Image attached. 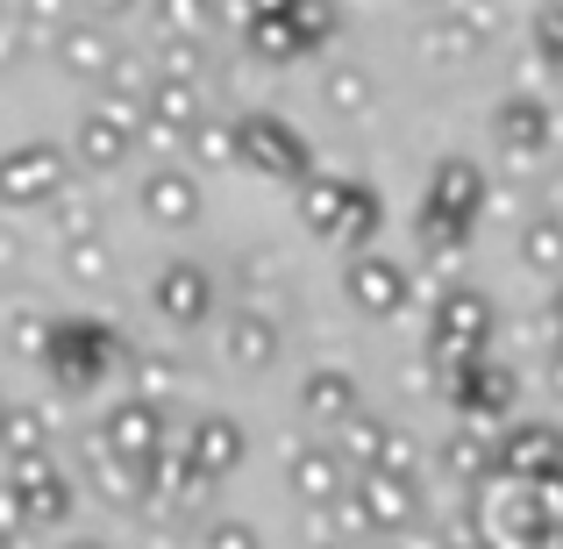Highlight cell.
Segmentation results:
<instances>
[{"instance_id": "obj_25", "label": "cell", "mask_w": 563, "mask_h": 549, "mask_svg": "<svg viewBox=\"0 0 563 549\" xmlns=\"http://www.w3.org/2000/svg\"><path fill=\"white\" fill-rule=\"evenodd\" d=\"M86 471H93V493H100V499H114V507H136V514H151V479H143V464L114 457L100 436H93V450H86Z\"/></svg>"}, {"instance_id": "obj_7", "label": "cell", "mask_w": 563, "mask_h": 549, "mask_svg": "<svg viewBox=\"0 0 563 549\" xmlns=\"http://www.w3.org/2000/svg\"><path fill=\"white\" fill-rule=\"evenodd\" d=\"M471 536H478V549H550V542H563V536H550V528L536 521L528 485H514L507 471L471 499Z\"/></svg>"}, {"instance_id": "obj_24", "label": "cell", "mask_w": 563, "mask_h": 549, "mask_svg": "<svg viewBox=\"0 0 563 549\" xmlns=\"http://www.w3.org/2000/svg\"><path fill=\"white\" fill-rule=\"evenodd\" d=\"M143 479H151V514L172 507V514H200V521H207V499H214V485H207L200 471L179 457V436H172V450L157 457V464H143Z\"/></svg>"}, {"instance_id": "obj_6", "label": "cell", "mask_w": 563, "mask_h": 549, "mask_svg": "<svg viewBox=\"0 0 563 549\" xmlns=\"http://www.w3.org/2000/svg\"><path fill=\"white\" fill-rule=\"evenodd\" d=\"M235 151H243V172H257V179H286V186L314 179L307 136L286 122V114H272V108H243L235 114Z\"/></svg>"}, {"instance_id": "obj_13", "label": "cell", "mask_w": 563, "mask_h": 549, "mask_svg": "<svg viewBox=\"0 0 563 549\" xmlns=\"http://www.w3.org/2000/svg\"><path fill=\"white\" fill-rule=\"evenodd\" d=\"M100 442H108L114 457H129V464H157V457L172 450V421H165V407L122 393L108 414H100Z\"/></svg>"}, {"instance_id": "obj_8", "label": "cell", "mask_w": 563, "mask_h": 549, "mask_svg": "<svg viewBox=\"0 0 563 549\" xmlns=\"http://www.w3.org/2000/svg\"><path fill=\"white\" fill-rule=\"evenodd\" d=\"M493 207V186L471 157H435L428 172V193H421V229H450V235H471L478 215Z\"/></svg>"}, {"instance_id": "obj_10", "label": "cell", "mask_w": 563, "mask_h": 549, "mask_svg": "<svg viewBox=\"0 0 563 549\" xmlns=\"http://www.w3.org/2000/svg\"><path fill=\"white\" fill-rule=\"evenodd\" d=\"M65 186H71V157L57 143L29 136L14 151H0V207H57Z\"/></svg>"}, {"instance_id": "obj_31", "label": "cell", "mask_w": 563, "mask_h": 549, "mask_svg": "<svg viewBox=\"0 0 563 549\" xmlns=\"http://www.w3.org/2000/svg\"><path fill=\"white\" fill-rule=\"evenodd\" d=\"M514 250H521L528 272L563 278V215H556V207H550V215H528V221H521V235H514Z\"/></svg>"}, {"instance_id": "obj_18", "label": "cell", "mask_w": 563, "mask_h": 549, "mask_svg": "<svg viewBox=\"0 0 563 549\" xmlns=\"http://www.w3.org/2000/svg\"><path fill=\"white\" fill-rule=\"evenodd\" d=\"M499 471H507L514 485L556 479V471H563V428L556 421H514V428H499Z\"/></svg>"}, {"instance_id": "obj_30", "label": "cell", "mask_w": 563, "mask_h": 549, "mask_svg": "<svg viewBox=\"0 0 563 549\" xmlns=\"http://www.w3.org/2000/svg\"><path fill=\"white\" fill-rule=\"evenodd\" d=\"M229 165H243V151H235V114H207L186 136V172L200 179V172H229Z\"/></svg>"}, {"instance_id": "obj_45", "label": "cell", "mask_w": 563, "mask_h": 549, "mask_svg": "<svg viewBox=\"0 0 563 549\" xmlns=\"http://www.w3.org/2000/svg\"><path fill=\"white\" fill-rule=\"evenodd\" d=\"M65 549H114V542H100V536H65Z\"/></svg>"}, {"instance_id": "obj_37", "label": "cell", "mask_w": 563, "mask_h": 549, "mask_svg": "<svg viewBox=\"0 0 563 549\" xmlns=\"http://www.w3.org/2000/svg\"><path fill=\"white\" fill-rule=\"evenodd\" d=\"M192 549H264V542H257V528L235 521V514H207V521L192 528Z\"/></svg>"}, {"instance_id": "obj_47", "label": "cell", "mask_w": 563, "mask_h": 549, "mask_svg": "<svg viewBox=\"0 0 563 549\" xmlns=\"http://www.w3.org/2000/svg\"><path fill=\"white\" fill-rule=\"evenodd\" d=\"M550 549H563V542H550Z\"/></svg>"}, {"instance_id": "obj_39", "label": "cell", "mask_w": 563, "mask_h": 549, "mask_svg": "<svg viewBox=\"0 0 563 549\" xmlns=\"http://www.w3.org/2000/svg\"><path fill=\"white\" fill-rule=\"evenodd\" d=\"M151 22H157V36H200L207 14H200V8H157Z\"/></svg>"}, {"instance_id": "obj_20", "label": "cell", "mask_w": 563, "mask_h": 549, "mask_svg": "<svg viewBox=\"0 0 563 549\" xmlns=\"http://www.w3.org/2000/svg\"><path fill=\"white\" fill-rule=\"evenodd\" d=\"M278 350H286V329H278L272 307H229V321H221V364L272 371Z\"/></svg>"}, {"instance_id": "obj_43", "label": "cell", "mask_w": 563, "mask_h": 549, "mask_svg": "<svg viewBox=\"0 0 563 549\" xmlns=\"http://www.w3.org/2000/svg\"><path fill=\"white\" fill-rule=\"evenodd\" d=\"M14 264H22V235L0 229V272H14Z\"/></svg>"}, {"instance_id": "obj_42", "label": "cell", "mask_w": 563, "mask_h": 549, "mask_svg": "<svg viewBox=\"0 0 563 549\" xmlns=\"http://www.w3.org/2000/svg\"><path fill=\"white\" fill-rule=\"evenodd\" d=\"M542 321H550V343H563V278L550 286V307H542Z\"/></svg>"}, {"instance_id": "obj_40", "label": "cell", "mask_w": 563, "mask_h": 549, "mask_svg": "<svg viewBox=\"0 0 563 549\" xmlns=\"http://www.w3.org/2000/svg\"><path fill=\"white\" fill-rule=\"evenodd\" d=\"M536 36H542V57H556V65H563V8H542L536 14Z\"/></svg>"}, {"instance_id": "obj_32", "label": "cell", "mask_w": 563, "mask_h": 549, "mask_svg": "<svg viewBox=\"0 0 563 549\" xmlns=\"http://www.w3.org/2000/svg\"><path fill=\"white\" fill-rule=\"evenodd\" d=\"M51 221H57V235H65V243H86V235H100V193H93V186H79V179H71L65 193H57V207H51Z\"/></svg>"}, {"instance_id": "obj_38", "label": "cell", "mask_w": 563, "mask_h": 549, "mask_svg": "<svg viewBox=\"0 0 563 549\" xmlns=\"http://www.w3.org/2000/svg\"><path fill=\"white\" fill-rule=\"evenodd\" d=\"M528 507H536V521L550 528V536H563V471H556V479H536V485H528Z\"/></svg>"}, {"instance_id": "obj_41", "label": "cell", "mask_w": 563, "mask_h": 549, "mask_svg": "<svg viewBox=\"0 0 563 549\" xmlns=\"http://www.w3.org/2000/svg\"><path fill=\"white\" fill-rule=\"evenodd\" d=\"M22 507H14V499H8V485H0V549H14V542H22Z\"/></svg>"}, {"instance_id": "obj_21", "label": "cell", "mask_w": 563, "mask_h": 549, "mask_svg": "<svg viewBox=\"0 0 563 549\" xmlns=\"http://www.w3.org/2000/svg\"><path fill=\"white\" fill-rule=\"evenodd\" d=\"M136 207H143L151 229H192L200 221V179L186 165H157V172H143Z\"/></svg>"}, {"instance_id": "obj_29", "label": "cell", "mask_w": 563, "mask_h": 549, "mask_svg": "<svg viewBox=\"0 0 563 549\" xmlns=\"http://www.w3.org/2000/svg\"><path fill=\"white\" fill-rule=\"evenodd\" d=\"M29 457H51V414L36 399H8V421H0V464H29Z\"/></svg>"}, {"instance_id": "obj_1", "label": "cell", "mask_w": 563, "mask_h": 549, "mask_svg": "<svg viewBox=\"0 0 563 549\" xmlns=\"http://www.w3.org/2000/svg\"><path fill=\"white\" fill-rule=\"evenodd\" d=\"M229 29L243 36L250 57H264V65H292V57H314L321 43L335 36V8H314V0H286V8H235Z\"/></svg>"}, {"instance_id": "obj_44", "label": "cell", "mask_w": 563, "mask_h": 549, "mask_svg": "<svg viewBox=\"0 0 563 549\" xmlns=\"http://www.w3.org/2000/svg\"><path fill=\"white\" fill-rule=\"evenodd\" d=\"M550 393L563 399V343H550Z\"/></svg>"}, {"instance_id": "obj_16", "label": "cell", "mask_w": 563, "mask_h": 549, "mask_svg": "<svg viewBox=\"0 0 563 549\" xmlns=\"http://www.w3.org/2000/svg\"><path fill=\"white\" fill-rule=\"evenodd\" d=\"M151 307L172 321V329H200V321H214V272L207 264H165V272L151 278Z\"/></svg>"}, {"instance_id": "obj_27", "label": "cell", "mask_w": 563, "mask_h": 549, "mask_svg": "<svg viewBox=\"0 0 563 549\" xmlns=\"http://www.w3.org/2000/svg\"><path fill=\"white\" fill-rule=\"evenodd\" d=\"M321 108H329V114H343V122H364V114L378 108L372 72H364L357 57H335V65L321 72Z\"/></svg>"}, {"instance_id": "obj_26", "label": "cell", "mask_w": 563, "mask_h": 549, "mask_svg": "<svg viewBox=\"0 0 563 549\" xmlns=\"http://www.w3.org/2000/svg\"><path fill=\"white\" fill-rule=\"evenodd\" d=\"M114 57H122V51H114V36L100 22H71L65 36H57V65H65L71 79H100V86H108Z\"/></svg>"}, {"instance_id": "obj_33", "label": "cell", "mask_w": 563, "mask_h": 549, "mask_svg": "<svg viewBox=\"0 0 563 549\" xmlns=\"http://www.w3.org/2000/svg\"><path fill=\"white\" fill-rule=\"evenodd\" d=\"M421 464H428V442L413 436V428H393L372 471H378V479H399V485H421Z\"/></svg>"}, {"instance_id": "obj_3", "label": "cell", "mask_w": 563, "mask_h": 549, "mask_svg": "<svg viewBox=\"0 0 563 549\" xmlns=\"http://www.w3.org/2000/svg\"><path fill=\"white\" fill-rule=\"evenodd\" d=\"M129 336H114L108 321H93V315H57V336H51V350H43V371L57 378V393H71V399H86V393H100V378H108L114 364H129Z\"/></svg>"}, {"instance_id": "obj_12", "label": "cell", "mask_w": 563, "mask_h": 549, "mask_svg": "<svg viewBox=\"0 0 563 549\" xmlns=\"http://www.w3.org/2000/svg\"><path fill=\"white\" fill-rule=\"evenodd\" d=\"M493 143L514 157V165H542L556 143V108L542 94H507L493 108Z\"/></svg>"}, {"instance_id": "obj_15", "label": "cell", "mask_w": 563, "mask_h": 549, "mask_svg": "<svg viewBox=\"0 0 563 549\" xmlns=\"http://www.w3.org/2000/svg\"><path fill=\"white\" fill-rule=\"evenodd\" d=\"M243 450H250V436H243V421H229V414H192V421L179 428V457L200 471L207 485L229 479V471L243 464Z\"/></svg>"}, {"instance_id": "obj_19", "label": "cell", "mask_w": 563, "mask_h": 549, "mask_svg": "<svg viewBox=\"0 0 563 549\" xmlns=\"http://www.w3.org/2000/svg\"><path fill=\"white\" fill-rule=\"evenodd\" d=\"M499 29L507 22H499L493 8H442V14L421 22V51L435 57V65H464V57H478V43H493Z\"/></svg>"}, {"instance_id": "obj_2", "label": "cell", "mask_w": 563, "mask_h": 549, "mask_svg": "<svg viewBox=\"0 0 563 549\" xmlns=\"http://www.w3.org/2000/svg\"><path fill=\"white\" fill-rule=\"evenodd\" d=\"M300 221L314 235H329V243L364 250L385 229V200L364 179H350V172H314V179L300 186Z\"/></svg>"}, {"instance_id": "obj_4", "label": "cell", "mask_w": 563, "mask_h": 549, "mask_svg": "<svg viewBox=\"0 0 563 549\" xmlns=\"http://www.w3.org/2000/svg\"><path fill=\"white\" fill-rule=\"evenodd\" d=\"M428 378H435V393L450 399L456 414H464V428H478V436L514 428V399H521V371H514V364H499V358H478V364H428Z\"/></svg>"}, {"instance_id": "obj_23", "label": "cell", "mask_w": 563, "mask_h": 549, "mask_svg": "<svg viewBox=\"0 0 563 549\" xmlns=\"http://www.w3.org/2000/svg\"><path fill=\"white\" fill-rule=\"evenodd\" d=\"M300 414H307L314 428H329V436H343V428L364 414V393H357V378H350L343 364H314V371L300 378Z\"/></svg>"}, {"instance_id": "obj_35", "label": "cell", "mask_w": 563, "mask_h": 549, "mask_svg": "<svg viewBox=\"0 0 563 549\" xmlns=\"http://www.w3.org/2000/svg\"><path fill=\"white\" fill-rule=\"evenodd\" d=\"M57 264H65L79 286H100V278H114V243H108V235H86V243L57 250Z\"/></svg>"}, {"instance_id": "obj_28", "label": "cell", "mask_w": 563, "mask_h": 549, "mask_svg": "<svg viewBox=\"0 0 563 549\" xmlns=\"http://www.w3.org/2000/svg\"><path fill=\"white\" fill-rule=\"evenodd\" d=\"M179 385H186L179 350H157V343L129 350V399H151V407H165V399L179 393Z\"/></svg>"}, {"instance_id": "obj_9", "label": "cell", "mask_w": 563, "mask_h": 549, "mask_svg": "<svg viewBox=\"0 0 563 549\" xmlns=\"http://www.w3.org/2000/svg\"><path fill=\"white\" fill-rule=\"evenodd\" d=\"M71 151H79L86 172H114L129 165V157L143 151V100H114L100 94L93 108L79 114V136H71Z\"/></svg>"}, {"instance_id": "obj_14", "label": "cell", "mask_w": 563, "mask_h": 549, "mask_svg": "<svg viewBox=\"0 0 563 549\" xmlns=\"http://www.w3.org/2000/svg\"><path fill=\"white\" fill-rule=\"evenodd\" d=\"M343 293L364 307V315H399V307L413 300V264L385 257V250H357V257L343 264Z\"/></svg>"}, {"instance_id": "obj_36", "label": "cell", "mask_w": 563, "mask_h": 549, "mask_svg": "<svg viewBox=\"0 0 563 549\" xmlns=\"http://www.w3.org/2000/svg\"><path fill=\"white\" fill-rule=\"evenodd\" d=\"M385 436H393V421H378V414H357V421L335 436V450H343V464H364V471H372L378 450H385Z\"/></svg>"}, {"instance_id": "obj_17", "label": "cell", "mask_w": 563, "mask_h": 549, "mask_svg": "<svg viewBox=\"0 0 563 549\" xmlns=\"http://www.w3.org/2000/svg\"><path fill=\"white\" fill-rule=\"evenodd\" d=\"M286 485H292V499H307V507H335V499L350 493V464H343V450L335 442H292L286 450Z\"/></svg>"}, {"instance_id": "obj_5", "label": "cell", "mask_w": 563, "mask_h": 549, "mask_svg": "<svg viewBox=\"0 0 563 549\" xmlns=\"http://www.w3.org/2000/svg\"><path fill=\"white\" fill-rule=\"evenodd\" d=\"M493 300H485L478 286H442L435 300H428V364H478L493 358Z\"/></svg>"}, {"instance_id": "obj_22", "label": "cell", "mask_w": 563, "mask_h": 549, "mask_svg": "<svg viewBox=\"0 0 563 549\" xmlns=\"http://www.w3.org/2000/svg\"><path fill=\"white\" fill-rule=\"evenodd\" d=\"M350 499L364 507V528H372V536H407V528H421V485H399V479H378V471H357Z\"/></svg>"}, {"instance_id": "obj_11", "label": "cell", "mask_w": 563, "mask_h": 549, "mask_svg": "<svg viewBox=\"0 0 563 549\" xmlns=\"http://www.w3.org/2000/svg\"><path fill=\"white\" fill-rule=\"evenodd\" d=\"M0 485L22 507L29 528H65L71 521V479L57 471V457H29V464H0Z\"/></svg>"}, {"instance_id": "obj_46", "label": "cell", "mask_w": 563, "mask_h": 549, "mask_svg": "<svg viewBox=\"0 0 563 549\" xmlns=\"http://www.w3.org/2000/svg\"><path fill=\"white\" fill-rule=\"evenodd\" d=\"M0 421H8V399H0Z\"/></svg>"}, {"instance_id": "obj_34", "label": "cell", "mask_w": 563, "mask_h": 549, "mask_svg": "<svg viewBox=\"0 0 563 549\" xmlns=\"http://www.w3.org/2000/svg\"><path fill=\"white\" fill-rule=\"evenodd\" d=\"M8 350L14 358H43L51 350V336H57V315H43V307H8Z\"/></svg>"}]
</instances>
